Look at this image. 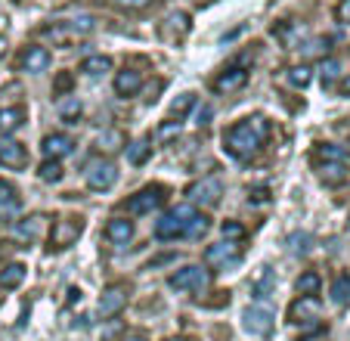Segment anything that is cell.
I'll list each match as a JSON object with an SVG mask.
<instances>
[{"label":"cell","mask_w":350,"mask_h":341,"mask_svg":"<svg viewBox=\"0 0 350 341\" xmlns=\"http://www.w3.org/2000/svg\"><path fill=\"white\" fill-rule=\"evenodd\" d=\"M242 326L248 335L267 338V335L273 332V326H276V316H273V310L264 307V304H252V307L242 314Z\"/></svg>","instance_id":"6"},{"label":"cell","mask_w":350,"mask_h":341,"mask_svg":"<svg viewBox=\"0 0 350 341\" xmlns=\"http://www.w3.org/2000/svg\"><path fill=\"white\" fill-rule=\"evenodd\" d=\"M167 341H183V338H167Z\"/></svg>","instance_id":"48"},{"label":"cell","mask_w":350,"mask_h":341,"mask_svg":"<svg viewBox=\"0 0 350 341\" xmlns=\"http://www.w3.org/2000/svg\"><path fill=\"white\" fill-rule=\"evenodd\" d=\"M220 233H224L226 242H242L245 239V227L242 223H236V220H226L224 227H220Z\"/></svg>","instance_id":"35"},{"label":"cell","mask_w":350,"mask_h":341,"mask_svg":"<svg viewBox=\"0 0 350 341\" xmlns=\"http://www.w3.org/2000/svg\"><path fill=\"white\" fill-rule=\"evenodd\" d=\"M25 125V109L22 105H13V109H0V134H16Z\"/></svg>","instance_id":"24"},{"label":"cell","mask_w":350,"mask_h":341,"mask_svg":"<svg viewBox=\"0 0 350 341\" xmlns=\"http://www.w3.org/2000/svg\"><path fill=\"white\" fill-rule=\"evenodd\" d=\"M50 50L46 47H28L25 53L19 56V66H22V72H31V75H40V72H46L50 68Z\"/></svg>","instance_id":"13"},{"label":"cell","mask_w":350,"mask_h":341,"mask_svg":"<svg viewBox=\"0 0 350 341\" xmlns=\"http://www.w3.org/2000/svg\"><path fill=\"white\" fill-rule=\"evenodd\" d=\"M291 323H310L319 316V301L317 298H307V295H297V301L288 307Z\"/></svg>","instance_id":"18"},{"label":"cell","mask_w":350,"mask_h":341,"mask_svg":"<svg viewBox=\"0 0 350 341\" xmlns=\"http://www.w3.org/2000/svg\"><path fill=\"white\" fill-rule=\"evenodd\" d=\"M72 84H75V75L72 72H59V75H56V81H53V93L72 90Z\"/></svg>","instance_id":"39"},{"label":"cell","mask_w":350,"mask_h":341,"mask_svg":"<svg viewBox=\"0 0 350 341\" xmlns=\"http://www.w3.org/2000/svg\"><path fill=\"white\" fill-rule=\"evenodd\" d=\"M121 341H149V335L139 332V329H133V332H124V338Z\"/></svg>","instance_id":"44"},{"label":"cell","mask_w":350,"mask_h":341,"mask_svg":"<svg viewBox=\"0 0 350 341\" xmlns=\"http://www.w3.org/2000/svg\"><path fill=\"white\" fill-rule=\"evenodd\" d=\"M310 78H313V72L307 66H291L288 72H285V81H288L291 87H307Z\"/></svg>","instance_id":"32"},{"label":"cell","mask_w":350,"mask_h":341,"mask_svg":"<svg viewBox=\"0 0 350 341\" xmlns=\"http://www.w3.org/2000/svg\"><path fill=\"white\" fill-rule=\"evenodd\" d=\"M121 143H124V137H121L118 131H106L103 137H99V146H103V149H109V152L121 149Z\"/></svg>","instance_id":"37"},{"label":"cell","mask_w":350,"mask_h":341,"mask_svg":"<svg viewBox=\"0 0 350 341\" xmlns=\"http://www.w3.org/2000/svg\"><path fill=\"white\" fill-rule=\"evenodd\" d=\"M93 28H96V19H93V16H78V19L46 25L40 34H44V38H50V40H66V38H81V34H90Z\"/></svg>","instance_id":"5"},{"label":"cell","mask_w":350,"mask_h":341,"mask_svg":"<svg viewBox=\"0 0 350 341\" xmlns=\"http://www.w3.org/2000/svg\"><path fill=\"white\" fill-rule=\"evenodd\" d=\"M68 301H81V289H68Z\"/></svg>","instance_id":"46"},{"label":"cell","mask_w":350,"mask_h":341,"mask_svg":"<svg viewBox=\"0 0 350 341\" xmlns=\"http://www.w3.org/2000/svg\"><path fill=\"white\" fill-rule=\"evenodd\" d=\"M22 214V199L19 190L7 180H0V223H16V217Z\"/></svg>","instance_id":"11"},{"label":"cell","mask_w":350,"mask_h":341,"mask_svg":"<svg viewBox=\"0 0 350 341\" xmlns=\"http://www.w3.org/2000/svg\"><path fill=\"white\" fill-rule=\"evenodd\" d=\"M313 162H344L347 164V149H341V146H335V143H319L317 149H313Z\"/></svg>","instance_id":"27"},{"label":"cell","mask_w":350,"mask_h":341,"mask_svg":"<svg viewBox=\"0 0 350 341\" xmlns=\"http://www.w3.org/2000/svg\"><path fill=\"white\" fill-rule=\"evenodd\" d=\"M341 93H344V97H350V78L341 81Z\"/></svg>","instance_id":"47"},{"label":"cell","mask_w":350,"mask_h":341,"mask_svg":"<svg viewBox=\"0 0 350 341\" xmlns=\"http://www.w3.org/2000/svg\"><path fill=\"white\" fill-rule=\"evenodd\" d=\"M109 68H112V60H109V56H87V60L81 62V72L90 75V78H99V75H106Z\"/></svg>","instance_id":"28"},{"label":"cell","mask_w":350,"mask_h":341,"mask_svg":"<svg viewBox=\"0 0 350 341\" xmlns=\"http://www.w3.org/2000/svg\"><path fill=\"white\" fill-rule=\"evenodd\" d=\"M196 125L198 127H208V125H211V109H208V105H205V109H198V115H196Z\"/></svg>","instance_id":"43"},{"label":"cell","mask_w":350,"mask_h":341,"mask_svg":"<svg viewBox=\"0 0 350 341\" xmlns=\"http://www.w3.org/2000/svg\"><path fill=\"white\" fill-rule=\"evenodd\" d=\"M149 155H152V146H149V140H137V143L127 146V158H131V164H143Z\"/></svg>","instance_id":"31"},{"label":"cell","mask_w":350,"mask_h":341,"mask_svg":"<svg viewBox=\"0 0 350 341\" xmlns=\"http://www.w3.org/2000/svg\"><path fill=\"white\" fill-rule=\"evenodd\" d=\"M338 19L350 22V0H341V7H338Z\"/></svg>","instance_id":"45"},{"label":"cell","mask_w":350,"mask_h":341,"mask_svg":"<svg viewBox=\"0 0 350 341\" xmlns=\"http://www.w3.org/2000/svg\"><path fill=\"white\" fill-rule=\"evenodd\" d=\"M245 84H248V72H245L242 66H232L214 78V90L217 93H236V90H242Z\"/></svg>","instance_id":"14"},{"label":"cell","mask_w":350,"mask_h":341,"mask_svg":"<svg viewBox=\"0 0 350 341\" xmlns=\"http://www.w3.org/2000/svg\"><path fill=\"white\" fill-rule=\"evenodd\" d=\"M161 202H165V186H146L137 196L127 199V211L131 214H152Z\"/></svg>","instance_id":"10"},{"label":"cell","mask_w":350,"mask_h":341,"mask_svg":"<svg viewBox=\"0 0 350 341\" xmlns=\"http://www.w3.org/2000/svg\"><path fill=\"white\" fill-rule=\"evenodd\" d=\"M338 75H341V66H338V60H325L323 62V84L329 87L332 81L338 78Z\"/></svg>","instance_id":"38"},{"label":"cell","mask_w":350,"mask_h":341,"mask_svg":"<svg viewBox=\"0 0 350 341\" xmlns=\"http://www.w3.org/2000/svg\"><path fill=\"white\" fill-rule=\"evenodd\" d=\"M332 301L335 304H350V273L338 276V279L332 282Z\"/></svg>","instance_id":"29"},{"label":"cell","mask_w":350,"mask_h":341,"mask_svg":"<svg viewBox=\"0 0 350 341\" xmlns=\"http://www.w3.org/2000/svg\"><path fill=\"white\" fill-rule=\"evenodd\" d=\"M192 105H196V93H180V97L171 103V115L180 121V118L186 115V112L192 109Z\"/></svg>","instance_id":"33"},{"label":"cell","mask_w":350,"mask_h":341,"mask_svg":"<svg viewBox=\"0 0 350 341\" xmlns=\"http://www.w3.org/2000/svg\"><path fill=\"white\" fill-rule=\"evenodd\" d=\"M118 7H124V10H143L149 0H115Z\"/></svg>","instance_id":"42"},{"label":"cell","mask_w":350,"mask_h":341,"mask_svg":"<svg viewBox=\"0 0 350 341\" xmlns=\"http://www.w3.org/2000/svg\"><path fill=\"white\" fill-rule=\"evenodd\" d=\"M167 286L174 292H202V289H208V270H202L198 264L180 267L177 273L167 276Z\"/></svg>","instance_id":"4"},{"label":"cell","mask_w":350,"mask_h":341,"mask_svg":"<svg viewBox=\"0 0 350 341\" xmlns=\"http://www.w3.org/2000/svg\"><path fill=\"white\" fill-rule=\"evenodd\" d=\"M161 34H165L167 40H180L189 34V16L186 13H171L165 19V25H161Z\"/></svg>","instance_id":"23"},{"label":"cell","mask_w":350,"mask_h":341,"mask_svg":"<svg viewBox=\"0 0 350 341\" xmlns=\"http://www.w3.org/2000/svg\"><path fill=\"white\" fill-rule=\"evenodd\" d=\"M44 230H46V217L44 214H31V217H25V220H16V236L25 239V242L40 239Z\"/></svg>","instance_id":"20"},{"label":"cell","mask_w":350,"mask_h":341,"mask_svg":"<svg viewBox=\"0 0 350 341\" xmlns=\"http://www.w3.org/2000/svg\"><path fill=\"white\" fill-rule=\"evenodd\" d=\"M0 164L3 168H13V170H19V168H25L28 164V149L19 143V140H0Z\"/></svg>","instance_id":"12"},{"label":"cell","mask_w":350,"mask_h":341,"mask_svg":"<svg viewBox=\"0 0 350 341\" xmlns=\"http://www.w3.org/2000/svg\"><path fill=\"white\" fill-rule=\"evenodd\" d=\"M139 87H143V72H137V68H124V72L115 75V93L118 97H137Z\"/></svg>","instance_id":"17"},{"label":"cell","mask_w":350,"mask_h":341,"mask_svg":"<svg viewBox=\"0 0 350 341\" xmlns=\"http://www.w3.org/2000/svg\"><path fill=\"white\" fill-rule=\"evenodd\" d=\"M40 180H44V184H59L62 180V164L56 162V158H46L44 164H40Z\"/></svg>","instance_id":"30"},{"label":"cell","mask_w":350,"mask_h":341,"mask_svg":"<svg viewBox=\"0 0 350 341\" xmlns=\"http://www.w3.org/2000/svg\"><path fill=\"white\" fill-rule=\"evenodd\" d=\"M317 164V174L325 186H341L347 180V164L344 162H313Z\"/></svg>","instance_id":"19"},{"label":"cell","mask_w":350,"mask_h":341,"mask_svg":"<svg viewBox=\"0 0 350 341\" xmlns=\"http://www.w3.org/2000/svg\"><path fill=\"white\" fill-rule=\"evenodd\" d=\"M174 137H180V121H165V125L159 127V134H155L159 143H171Z\"/></svg>","instance_id":"36"},{"label":"cell","mask_w":350,"mask_h":341,"mask_svg":"<svg viewBox=\"0 0 350 341\" xmlns=\"http://www.w3.org/2000/svg\"><path fill=\"white\" fill-rule=\"evenodd\" d=\"M81 233H84L81 217H59L53 223V233H50V249H68V245L78 242Z\"/></svg>","instance_id":"7"},{"label":"cell","mask_w":350,"mask_h":341,"mask_svg":"<svg viewBox=\"0 0 350 341\" xmlns=\"http://www.w3.org/2000/svg\"><path fill=\"white\" fill-rule=\"evenodd\" d=\"M270 137V121L254 115V118H245L239 125H232L230 131L224 134V146L232 158H252L260 152V146Z\"/></svg>","instance_id":"1"},{"label":"cell","mask_w":350,"mask_h":341,"mask_svg":"<svg viewBox=\"0 0 350 341\" xmlns=\"http://www.w3.org/2000/svg\"><path fill=\"white\" fill-rule=\"evenodd\" d=\"M106 239L112 245H127L133 239V223L124 220V217H112L106 223Z\"/></svg>","instance_id":"21"},{"label":"cell","mask_w":350,"mask_h":341,"mask_svg":"<svg viewBox=\"0 0 350 341\" xmlns=\"http://www.w3.org/2000/svg\"><path fill=\"white\" fill-rule=\"evenodd\" d=\"M205 233H208V217L196 214V220H192V227H189V233H186V236H205Z\"/></svg>","instance_id":"41"},{"label":"cell","mask_w":350,"mask_h":341,"mask_svg":"<svg viewBox=\"0 0 350 341\" xmlns=\"http://www.w3.org/2000/svg\"><path fill=\"white\" fill-rule=\"evenodd\" d=\"M186 196H189L192 205H217L220 196H224V184H220L217 177H202L198 184H192L189 190H186Z\"/></svg>","instance_id":"9"},{"label":"cell","mask_w":350,"mask_h":341,"mask_svg":"<svg viewBox=\"0 0 350 341\" xmlns=\"http://www.w3.org/2000/svg\"><path fill=\"white\" fill-rule=\"evenodd\" d=\"M192 220H196V208H192V205H177V208L161 214V220L155 223V236L159 239H180L189 233Z\"/></svg>","instance_id":"2"},{"label":"cell","mask_w":350,"mask_h":341,"mask_svg":"<svg viewBox=\"0 0 350 341\" xmlns=\"http://www.w3.org/2000/svg\"><path fill=\"white\" fill-rule=\"evenodd\" d=\"M295 289H297V295L317 298V292L323 289V279H319V273H317V270H307V273H301V276H297Z\"/></svg>","instance_id":"25"},{"label":"cell","mask_w":350,"mask_h":341,"mask_svg":"<svg viewBox=\"0 0 350 341\" xmlns=\"http://www.w3.org/2000/svg\"><path fill=\"white\" fill-rule=\"evenodd\" d=\"M84 180L93 192H106L118 184V168H115L109 158H93L84 170Z\"/></svg>","instance_id":"3"},{"label":"cell","mask_w":350,"mask_h":341,"mask_svg":"<svg viewBox=\"0 0 350 341\" xmlns=\"http://www.w3.org/2000/svg\"><path fill=\"white\" fill-rule=\"evenodd\" d=\"M22 279H25V267L22 264H7V267L0 270V289L13 292L22 286Z\"/></svg>","instance_id":"26"},{"label":"cell","mask_w":350,"mask_h":341,"mask_svg":"<svg viewBox=\"0 0 350 341\" xmlns=\"http://www.w3.org/2000/svg\"><path fill=\"white\" fill-rule=\"evenodd\" d=\"M273 289H276V276H273V270L267 267V264H260L258 273H254V279H252V295L254 298H270Z\"/></svg>","instance_id":"22"},{"label":"cell","mask_w":350,"mask_h":341,"mask_svg":"<svg viewBox=\"0 0 350 341\" xmlns=\"http://www.w3.org/2000/svg\"><path fill=\"white\" fill-rule=\"evenodd\" d=\"M59 112H62V118H66V121H75L81 115V103H78V99H68V103L59 105Z\"/></svg>","instance_id":"40"},{"label":"cell","mask_w":350,"mask_h":341,"mask_svg":"<svg viewBox=\"0 0 350 341\" xmlns=\"http://www.w3.org/2000/svg\"><path fill=\"white\" fill-rule=\"evenodd\" d=\"M75 152V140L68 137V134H50V137H44V155L46 158H66Z\"/></svg>","instance_id":"16"},{"label":"cell","mask_w":350,"mask_h":341,"mask_svg":"<svg viewBox=\"0 0 350 341\" xmlns=\"http://www.w3.org/2000/svg\"><path fill=\"white\" fill-rule=\"evenodd\" d=\"M242 261V251H239V242H214L205 249V264L208 267H217V270H226V267H236Z\"/></svg>","instance_id":"8"},{"label":"cell","mask_w":350,"mask_h":341,"mask_svg":"<svg viewBox=\"0 0 350 341\" xmlns=\"http://www.w3.org/2000/svg\"><path fill=\"white\" fill-rule=\"evenodd\" d=\"M127 304V286H109L99 298V316H115Z\"/></svg>","instance_id":"15"},{"label":"cell","mask_w":350,"mask_h":341,"mask_svg":"<svg viewBox=\"0 0 350 341\" xmlns=\"http://www.w3.org/2000/svg\"><path fill=\"white\" fill-rule=\"evenodd\" d=\"M285 245H288L291 255H307V251H310V236H307V233H291V236L285 239Z\"/></svg>","instance_id":"34"}]
</instances>
